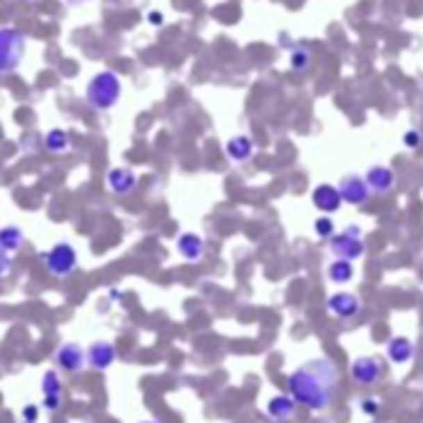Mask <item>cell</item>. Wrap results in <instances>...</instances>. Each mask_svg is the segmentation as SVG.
Wrapping results in <instances>:
<instances>
[{
  "mask_svg": "<svg viewBox=\"0 0 423 423\" xmlns=\"http://www.w3.org/2000/svg\"><path fill=\"white\" fill-rule=\"evenodd\" d=\"M286 388L297 406H304L309 411H326L339 391V369L331 358H311L289 374Z\"/></svg>",
  "mask_w": 423,
  "mask_h": 423,
  "instance_id": "6da1fadb",
  "label": "cell"
},
{
  "mask_svg": "<svg viewBox=\"0 0 423 423\" xmlns=\"http://www.w3.org/2000/svg\"><path fill=\"white\" fill-rule=\"evenodd\" d=\"M122 97V80L115 70H100L88 80L85 102L97 113H108Z\"/></svg>",
  "mask_w": 423,
  "mask_h": 423,
  "instance_id": "7a4b0ae2",
  "label": "cell"
},
{
  "mask_svg": "<svg viewBox=\"0 0 423 423\" xmlns=\"http://www.w3.org/2000/svg\"><path fill=\"white\" fill-rule=\"evenodd\" d=\"M40 262L45 264L50 276H55V279H67V276H72L78 272L80 256H78V249H75L70 242H58V244H53L48 251H42Z\"/></svg>",
  "mask_w": 423,
  "mask_h": 423,
  "instance_id": "3957f363",
  "label": "cell"
},
{
  "mask_svg": "<svg viewBox=\"0 0 423 423\" xmlns=\"http://www.w3.org/2000/svg\"><path fill=\"white\" fill-rule=\"evenodd\" d=\"M25 45L28 40L18 28H10V25L0 28V75H13L23 65Z\"/></svg>",
  "mask_w": 423,
  "mask_h": 423,
  "instance_id": "277c9868",
  "label": "cell"
},
{
  "mask_svg": "<svg viewBox=\"0 0 423 423\" xmlns=\"http://www.w3.org/2000/svg\"><path fill=\"white\" fill-rule=\"evenodd\" d=\"M329 249H331V254H334L336 259L356 262L358 256H364V251H366L364 239H361V229H358V226H346L344 232L331 237Z\"/></svg>",
  "mask_w": 423,
  "mask_h": 423,
  "instance_id": "5b68a950",
  "label": "cell"
},
{
  "mask_svg": "<svg viewBox=\"0 0 423 423\" xmlns=\"http://www.w3.org/2000/svg\"><path fill=\"white\" fill-rule=\"evenodd\" d=\"M55 369L63 371V374H80V371L88 366V354L80 344L75 341H65V344L58 346V351L53 356Z\"/></svg>",
  "mask_w": 423,
  "mask_h": 423,
  "instance_id": "8992f818",
  "label": "cell"
},
{
  "mask_svg": "<svg viewBox=\"0 0 423 423\" xmlns=\"http://www.w3.org/2000/svg\"><path fill=\"white\" fill-rule=\"evenodd\" d=\"M383 364L376 356H358L351 364V379L361 386H374L376 381H381Z\"/></svg>",
  "mask_w": 423,
  "mask_h": 423,
  "instance_id": "52a82bcc",
  "label": "cell"
},
{
  "mask_svg": "<svg viewBox=\"0 0 423 423\" xmlns=\"http://www.w3.org/2000/svg\"><path fill=\"white\" fill-rule=\"evenodd\" d=\"M105 182H108V190L117 197H130L132 192L138 190V174L132 167H113Z\"/></svg>",
  "mask_w": 423,
  "mask_h": 423,
  "instance_id": "ba28073f",
  "label": "cell"
},
{
  "mask_svg": "<svg viewBox=\"0 0 423 423\" xmlns=\"http://www.w3.org/2000/svg\"><path fill=\"white\" fill-rule=\"evenodd\" d=\"M88 354V366L95 371H108L117 361V349L113 341H95V344L85 349Z\"/></svg>",
  "mask_w": 423,
  "mask_h": 423,
  "instance_id": "9c48e42d",
  "label": "cell"
},
{
  "mask_svg": "<svg viewBox=\"0 0 423 423\" xmlns=\"http://www.w3.org/2000/svg\"><path fill=\"white\" fill-rule=\"evenodd\" d=\"M326 306L336 319H354L361 311V299L351 292H336L326 299Z\"/></svg>",
  "mask_w": 423,
  "mask_h": 423,
  "instance_id": "30bf717a",
  "label": "cell"
},
{
  "mask_svg": "<svg viewBox=\"0 0 423 423\" xmlns=\"http://www.w3.org/2000/svg\"><path fill=\"white\" fill-rule=\"evenodd\" d=\"M364 182L369 187V192H376V194H388L396 185V172L386 165H374V167L366 169Z\"/></svg>",
  "mask_w": 423,
  "mask_h": 423,
  "instance_id": "8fae6325",
  "label": "cell"
},
{
  "mask_svg": "<svg viewBox=\"0 0 423 423\" xmlns=\"http://www.w3.org/2000/svg\"><path fill=\"white\" fill-rule=\"evenodd\" d=\"M336 190H339L341 194V202L354 204V207H361V204L369 199V187H366L364 177H356V174L341 179V185L336 187Z\"/></svg>",
  "mask_w": 423,
  "mask_h": 423,
  "instance_id": "7c38bea8",
  "label": "cell"
},
{
  "mask_svg": "<svg viewBox=\"0 0 423 423\" xmlns=\"http://www.w3.org/2000/svg\"><path fill=\"white\" fill-rule=\"evenodd\" d=\"M177 254L185 259L187 264H197L202 262L204 251H207V247H204V239L199 237V234L194 232H185L177 237Z\"/></svg>",
  "mask_w": 423,
  "mask_h": 423,
  "instance_id": "4fadbf2b",
  "label": "cell"
},
{
  "mask_svg": "<svg viewBox=\"0 0 423 423\" xmlns=\"http://www.w3.org/2000/svg\"><path fill=\"white\" fill-rule=\"evenodd\" d=\"M311 202H314V207L319 209V212H324V215H334V212H339L341 209V194L339 190H336L334 185H316L314 192H311Z\"/></svg>",
  "mask_w": 423,
  "mask_h": 423,
  "instance_id": "5bb4252c",
  "label": "cell"
},
{
  "mask_svg": "<svg viewBox=\"0 0 423 423\" xmlns=\"http://www.w3.org/2000/svg\"><path fill=\"white\" fill-rule=\"evenodd\" d=\"M294 413H297V401H294L289 394H276L267 401V416L272 418V421L284 423V421H289Z\"/></svg>",
  "mask_w": 423,
  "mask_h": 423,
  "instance_id": "9a60e30c",
  "label": "cell"
},
{
  "mask_svg": "<svg viewBox=\"0 0 423 423\" xmlns=\"http://www.w3.org/2000/svg\"><path fill=\"white\" fill-rule=\"evenodd\" d=\"M224 152L232 162H247L254 155V140L249 135H234L224 142Z\"/></svg>",
  "mask_w": 423,
  "mask_h": 423,
  "instance_id": "2e32d148",
  "label": "cell"
},
{
  "mask_svg": "<svg viewBox=\"0 0 423 423\" xmlns=\"http://www.w3.org/2000/svg\"><path fill=\"white\" fill-rule=\"evenodd\" d=\"M42 147L48 149L50 155H63V152H67V149L72 147L70 132L63 130V127H53V130L45 132V138H42Z\"/></svg>",
  "mask_w": 423,
  "mask_h": 423,
  "instance_id": "e0dca14e",
  "label": "cell"
},
{
  "mask_svg": "<svg viewBox=\"0 0 423 423\" xmlns=\"http://www.w3.org/2000/svg\"><path fill=\"white\" fill-rule=\"evenodd\" d=\"M413 354H416V346L408 339H404V336H396L386 346V356L391 364H406V361H411Z\"/></svg>",
  "mask_w": 423,
  "mask_h": 423,
  "instance_id": "ac0fdd59",
  "label": "cell"
},
{
  "mask_svg": "<svg viewBox=\"0 0 423 423\" xmlns=\"http://www.w3.org/2000/svg\"><path fill=\"white\" fill-rule=\"evenodd\" d=\"M25 244V232L15 224L0 226V249L6 254H15L18 249H23Z\"/></svg>",
  "mask_w": 423,
  "mask_h": 423,
  "instance_id": "d6986e66",
  "label": "cell"
},
{
  "mask_svg": "<svg viewBox=\"0 0 423 423\" xmlns=\"http://www.w3.org/2000/svg\"><path fill=\"white\" fill-rule=\"evenodd\" d=\"M326 276L331 284H349L354 279V264L344 262V259H334V262L326 267Z\"/></svg>",
  "mask_w": 423,
  "mask_h": 423,
  "instance_id": "ffe728a7",
  "label": "cell"
},
{
  "mask_svg": "<svg viewBox=\"0 0 423 423\" xmlns=\"http://www.w3.org/2000/svg\"><path fill=\"white\" fill-rule=\"evenodd\" d=\"M40 391H42V399H45V396H63V379H60L58 369H48L42 374Z\"/></svg>",
  "mask_w": 423,
  "mask_h": 423,
  "instance_id": "44dd1931",
  "label": "cell"
},
{
  "mask_svg": "<svg viewBox=\"0 0 423 423\" xmlns=\"http://www.w3.org/2000/svg\"><path fill=\"white\" fill-rule=\"evenodd\" d=\"M289 65H292V70H297V72H306L311 65V53L304 48H294L292 53H289Z\"/></svg>",
  "mask_w": 423,
  "mask_h": 423,
  "instance_id": "7402d4cb",
  "label": "cell"
},
{
  "mask_svg": "<svg viewBox=\"0 0 423 423\" xmlns=\"http://www.w3.org/2000/svg\"><path fill=\"white\" fill-rule=\"evenodd\" d=\"M314 232H316V237H322V239L334 237L336 226H334V222H331V217H326V215L316 217V219H314Z\"/></svg>",
  "mask_w": 423,
  "mask_h": 423,
  "instance_id": "603a6c76",
  "label": "cell"
},
{
  "mask_svg": "<svg viewBox=\"0 0 423 423\" xmlns=\"http://www.w3.org/2000/svg\"><path fill=\"white\" fill-rule=\"evenodd\" d=\"M421 142H423L421 130H406L404 132V144L408 149H418V147H421Z\"/></svg>",
  "mask_w": 423,
  "mask_h": 423,
  "instance_id": "cb8c5ba5",
  "label": "cell"
},
{
  "mask_svg": "<svg viewBox=\"0 0 423 423\" xmlns=\"http://www.w3.org/2000/svg\"><path fill=\"white\" fill-rule=\"evenodd\" d=\"M20 418H23L25 423H38V418H40V408H38L35 404H25L23 408H20Z\"/></svg>",
  "mask_w": 423,
  "mask_h": 423,
  "instance_id": "d4e9b609",
  "label": "cell"
},
{
  "mask_svg": "<svg viewBox=\"0 0 423 423\" xmlns=\"http://www.w3.org/2000/svg\"><path fill=\"white\" fill-rule=\"evenodd\" d=\"M60 408H63V396H45L42 399V411L58 413Z\"/></svg>",
  "mask_w": 423,
  "mask_h": 423,
  "instance_id": "484cf974",
  "label": "cell"
},
{
  "mask_svg": "<svg viewBox=\"0 0 423 423\" xmlns=\"http://www.w3.org/2000/svg\"><path fill=\"white\" fill-rule=\"evenodd\" d=\"M379 408H381V404L376 399H361V411H364L366 416H376Z\"/></svg>",
  "mask_w": 423,
  "mask_h": 423,
  "instance_id": "4316f807",
  "label": "cell"
},
{
  "mask_svg": "<svg viewBox=\"0 0 423 423\" xmlns=\"http://www.w3.org/2000/svg\"><path fill=\"white\" fill-rule=\"evenodd\" d=\"M8 272H10V254L0 249V276H6Z\"/></svg>",
  "mask_w": 423,
  "mask_h": 423,
  "instance_id": "83f0119b",
  "label": "cell"
},
{
  "mask_svg": "<svg viewBox=\"0 0 423 423\" xmlns=\"http://www.w3.org/2000/svg\"><path fill=\"white\" fill-rule=\"evenodd\" d=\"M147 20H149V23H152V25H165V15H162V13H157V10L149 13Z\"/></svg>",
  "mask_w": 423,
  "mask_h": 423,
  "instance_id": "f1b7e54d",
  "label": "cell"
},
{
  "mask_svg": "<svg viewBox=\"0 0 423 423\" xmlns=\"http://www.w3.org/2000/svg\"><path fill=\"white\" fill-rule=\"evenodd\" d=\"M67 6H83V3H90V0H65Z\"/></svg>",
  "mask_w": 423,
  "mask_h": 423,
  "instance_id": "f546056e",
  "label": "cell"
},
{
  "mask_svg": "<svg viewBox=\"0 0 423 423\" xmlns=\"http://www.w3.org/2000/svg\"><path fill=\"white\" fill-rule=\"evenodd\" d=\"M140 423H160V421H140Z\"/></svg>",
  "mask_w": 423,
  "mask_h": 423,
  "instance_id": "4dcf8cb0",
  "label": "cell"
},
{
  "mask_svg": "<svg viewBox=\"0 0 423 423\" xmlns=\"http://www.w3.org/2000/svg\"><path fill=\"white\" fill-rule=\"evenodd\" d=\"M18 3H30V0H18Z\"/></svg>",
  "mask_w": 423,
  "mask_h": 423,
  "instance_id": "1f68e13d",
  "label": "cell"
},
{
  "mask_svg": "<svg viewBox=\"0 0 423 423\" xmlns=\"http://www.w3.org/2000/svg\"><path fill=\"white\" fill-rule=\"evenodd\" d=\"M371 423H376V421H371Z\"/></svg>",
  "mask_w": 423,
  "mask_h": 423,
  "instance_id": "d6a6232c",
  "label": "cell"
}]
</instances>
